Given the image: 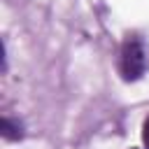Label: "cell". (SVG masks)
I'll list each match as a JSON object with an SVG mask.
<instances>
[{
  "label": "cell",
  "instance_id": "obj_1",
  "mask_svg": "<svg viewBox=\"0 0 149 149\" xmlns=\"http://www.w3.org/2000/svg\"><path fill=\"white\" fill-rule=\"evenodd\" d=\"M119 72L123 81H137L147 72V51L140 37L128 35L121 44L119 54Z\"/></svg>",
  "mask_w": 149,
  "mask_h": 149
},
{
  "label": "cell",
  "instance_id": "obj_2",
  "mask_svg": "<svg viewBox=\"0 0 149 149\" xmlns=\"http://www.w3.org/2000/svg\"><path fill=\"white\" fill-rule=\"evenodd\" d=\"M0 133L5 140H21L23 137V126L9 116H2L0 119Z\"/></svg>",
  "mask_w": 149,
  "mask_h": 149
},
{
  "label": "cell",
  "instance_id": "obj_3",
  "mask_svg": "<svg viewBox=\"0 0 149 149\" xmlns=\"http://www.w3.org/2000/svg\"><path fill=\"white\" fill-rule=\"evenodd\" d=\"M142 142H144V147L149 149V116H147L144 123H142Z\"/></svg>",
  "mask_w": 149,
  "mask_h": 149
}]
</instances>
